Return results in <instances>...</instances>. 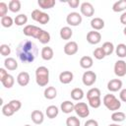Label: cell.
Listing matches in <instances>:
<instances>
[{"mask_svg":"<svg viewBox=\"0 0 126 126\" xmlns=\"http://www.w3.org/2000/svg\"><path fill=\"white\" fill-rule=\"evenodd\" d=\"M66 125L67 126H80L81 122L79 118H77L76 116H69L66 119Z\"/></svg>","mask_w":126,"mask_h":126,"instance_id":"obj_37","label":"cell"},{"mask_svg":"<svg viewBox=\"0 0 126 126\" xmlns=\"http://www.w3.org/2000/svg\"><path fill=\"white\" fill-rule=\"evenodd\" d=\"M91 27L94 29V31H100L104 28V21L100 18H94L91 21Z\"/></svg>","mask_w":126,"mask_h":126,"instance_id":"obj_20","label":"cell"},{"mask_svg":"<svg viewBox=\"0 0 126 126\" xmlns=\"http://www.w3.org/2000/svg\"><path fill=\"white\" fill-rule=\"evenodd\" d=\"M114 74L118 77H124L126 75V62L124 60H118L115 62Z\"/></svg>","mask_w":126,"mask_h":126,"instance_id":"obj_9","label":"cell"},{"mask_svg":"<svg viewBox=\"0 0 126 126\" xmlns=\"http://www.w3.org/2000/svg\"><path fill=\"white\" fill-rule=\"evenodd\" d=\"M82 81H83V84L87 87H91L93 86L95 81H96V74L93 71H86L84 74H83V77H82Z\"/></svg>","mask_w":126,"mask_h":126,"instance_id":"obj_8","label":"cell"},{"mask_svg":"<svg viewBox=\"0 0 126 126\" xmlns=\"http://www.w3.org/2000/svg\"><path fill=\"white\" fill-rule=\"evenodd\" d=\"M32 19L41 25H46L49 20H50V17L48 14L38 10V9H34L32 12Z\"/></svg>","mask_w":126,"mask_h":126,"instance_id":"obj_4","label":"cell"},{"mask_svg":"<svg viewBox=\"0 0 126 126\" xmlns=\"http://www.w3.org/2000/svg\"><path fill=\"white\" fill-rule=\"evenodd\" d=\"M58 113H59V109H58V107L55 106V105H49V106H47V108H46V110H45L46 116H47L48 118H50V119L55 118V117L58 115Z\"/></svg>","mask_w":126,"mask_h":126,"instance_id":"obj_23","label":"cell"},{"mask_svg":"<svg viewBox=\"0 0 126 126\" xmlns=\"http://www.w3.org/2000/svg\"><path fill=\"white\" fill-rule=\"evenodd\" d=\"M74 111L81 118H86L90 115V109H89V106L86 102H77L75 104Z\"/></svg>","mask_w":126,"mask_h":126,"instance_id":"obj_6","label":"cell"},{"mask_svg":"<svg viewBox=\"0 0 126 126\" xmlns=\"http://www.w3.org/2000/svg\"><path fill=\"white\" fill-rule=\"evenodd\" d=\"M17 56L23 63H32L38 54V48L32 40H23L17 47Z\"/></svg>","mask_w":126,"mask_h":126,"instance_id":"obj_1","label":"cell"},{"mask_svg":"<svg viewBox=\"0 0 126 126\" xmlns=\"http://www.w3.org/2000/svg\"><path fill=\"white\" fill-rule=\"evenodd\" d=\"M80 10H81L82 15H83V16H86V17H92V16H94V6H93L90 2H83V3L81 4Z\"/></svg>","mask_w":126,"mask_h":126,"instance_id":"obj_10","label":"cell"},{"mask_svg":"<svg viewBox=\"0 0 126 126\" xmlns=\"http://www.w3.org/2000/svg\"><path fill=\"white\" fill-rule=\"evenodd\" d=\"M35 82L39 87H45L49 82V70L45 66H39L35 70Z\"/></svg>","mask_w":126,"mask_h":126,"instance_id":"obj_2","label":"cell"},{"mask_svg":"<svg viewBox=\"0 0 126 126\" xmlns=\"http://www.w3.org/2000/svg\"><path fill=\"white\" fill-rule=\"evenodd\" d=\"M41 58L43 60H51L53 58V55H54V52H53V49L50 47V46H44L42 49H41Z\"/></svg>","mask_w":126,"mask_h":126,"instance_id":"obj_17","label":"cell"},{"mask_svg":"<svg viewBox=\"0 0 126 126\" xmlns=\"http://www.w3.org/2000/svg\"><path fill=\"white\" fill-rule=\"evenodd\" d=\"M73 78H74V75L71 71H63L59 75V81L64 85L71 83L73 81Z\"/></svg>","mask_w":126,"mask_h":126,"instance_id":"obj_14","label":"cell"},{"mask_svg":"<svg viewBox=\"0 0 126 126\" xmlns=\"http://www.w3.org/2000/svg\"><path fill=\"white\" fill-rule=\"evenodd\" d=\"M89 101V104L91 107L93 108H98L101 104V99H100V96H97V97H93V98H89L88 99Z\"/></svg>","mask_w":126,"mask_h":126,"instance_id":"obj_36","label":"cell"},{"mask_svg":"<svg viewBox=\"0 0 126 126\" xmlns=\"http://www.w3.org/2000/svg\"><path fill=\"white\" fill-rule=\"evenodd\" d=\"M9 10L13 13H17L21 10V2L19 0H11L8 4Z\"/></svg>","mask_w":126,"mask_h":126,"instance_id":"obj_28","label":"cell"},{"mask_svg":"<svg viewBox=\"0 0 126 126\" xmlns=\"http://www.w3.org/2000/svg\"><path fill=\"white\" fill-rule=\"evenodd\" d=\"M79 46L76 41H68L64 45V52L67 55H74L78 52Z\"/></svg>","mask_w":126,"mask_h":126,"instance_id":"obj_12","label":"cell"},{"mask_svg":"<svg viewBox=\"0 0 126 126\" xmlns=\"http://www.w3.org/2000/svg\"><path fill=\"white\" fill-rule=\"evenodd\" d=\"M101 40V34L97 31H91L87 34V41L90 44H97Z\"/></svg>","mask_w":126,"mask_h":126,"instance_id":"obj_11","label":"cell"},{"mask_svg":"<svg viewBox=\"0 0 126 126\" xmlns=\"http://www.w3.org/2000/svg\"><path fill=\"white\" fill-rule=\"evenodd\" d=\"M102 102H103L104 106L108 110H111V111H116V110H118L121 107L120 100L118 98H116V96L114 94H105L103 96Z\"/></svg>","mask_w":126,"mask_h":126,"instance_id":"obj_3","label":"cell"},{"mask_svg":"<svg viewBox=\"0 0 126 126\" xmlns=\"http://www.w3.org/2000/svg\"><path fill=\"white\" fill-rule=\"evenodd\" d=\"M44 97L47 98V99H53L56 97L57 95V91L54 87H47L45 90H44Z\"/></svg>","mask_w":126,"mask_h":126,"instance_id":"obj_24","label":"cell"},{"mask_svg":"<svg viewBox=\"0 0 126 126\" xmlns=\"http://www.w3.org/2000/svg\"><path fill=\"white\" fill-rule=\"evenodd\" d=\"M31 118H32V122L34 124L39 125V124H41L43 122L44 115L40 110H33L32 112V114H31Z\"/></svg>","mask_w":126,"mask_h":126,"instance_id":"obj_16","label":"cell"},{"mask_svg":"<svg viewBox=\"0 0 126 126\" xmlns=\"http://www.w3.org/2000/svg\"><path fill=\"white\" fill-rule=\"evenodd\" d=\"M112 10L114 12H122L124 10H126V0H119L116 1L113 5H112Z\"/></svg>","mask_w":126,"mask_h":126,"instance_id":"obj_27","label":"cell"},{"mask_svg":"<svg viewBox=\"0 0 126 126\" xmlns=\"http://www.w3.org/2000/svg\"><path fill=\"white\" fill-rule=\"evenodd\" d=\"M115 53L118 57L120 58H124L126 57V44L124 43H119L116 47H115Z\"/></svg>","mask_w":126,"mask_h":126,"instance_id":"obj_29","label":"cell"},{"mask_svg":"<svg viewBox=\"0 0 126 126\" xmlns=\"http://www.w3.org/2000/svg\"><path fill=\"white\" fill-rule=\"evenodd\" d=\"M109 126H121V125H118V124H110Z\"/></svg>","mask_w":126,"mask_h":126,"instance_id":"obj_50","label":"cell"},{"mask_svg":"<svg viewBox=\"0 0 126 126\" xmlns=\"http://www.w3.org/2000/svg\"><path fill=\"white\" fill-rule=\"evenodd\" d=\"M27 22H28V17H27V15H25V14H19V15L16 16V18L14 19V23H15L17 26H19V27L26 25Z\"/></svg>","mask_w":126,"mask_h":126,"instance_id":"obj_31","label":"cell"},{"mask_svg":"<svg viewBox=\"0 0 126 126\" xmlns=\"http://www.w3.org/2000/svg\"><path fill=\"white\" fill-rule=\"evenodd\" d=\"M8 103L10 104V106L12 107V109H13L15 112L19 111L20 108L22 107V103H21V101L18 100V99H12V100H10Z\"/></svg>","mask_w":126,"mask_h":126,"instance_id":"obj_41","label":"cell"},{"mask_svg":"<svg viewBox=\"0 0 126 126\" xmlns=\"http://www.w3.org/2000/svg\"><path fill=\"white\" fill-rule=\"evenodd\" d=\"M100 91L97 88H92L88 93H87V98H93V97H97L100 96Z\"/></svg>","mask_w":126,"mask_h":126,"instance_id":"obj_38","label":"cell"},{"mask_svg":"<svg viewBox=\"0 0 126 126\" xmlns=\"http://www.w3.org/2000/svg\"><path fill=\"white\" fill-rule=\"evenodd\" d=\"M1 83H2V85H3L6 89H10V88H12V87L14 86L15 79H14V77H13L12 75L8 74V76H7L3 81H1Z\"/></svg>","mask_w":126,"mask_h":126,"instance_id":"obj_33","label":"cell"},{"mask_svg":"<svg viewBox=\"0 0 126 126\" xmlns=\"http://www.w3.org/2000/svg\"><path fill=\"white\" fill-rule=\"evenodd\" d=\"M8 5L5 3V2H0V17L3 18L5 16H7V12H8Z\"/></svg>","mask_w":126,"mask_h":126,"instance_id":"obj_43","label":"cell"},{"mask_svg":"<svg viewBox=\"0 0 126 126\" xmlns=\"http://www.w3.org/2000/svg\"><path fill=\"white\" fill-rule=\"evenodd\" d=\"M119 97H120V99H121L123 102H126V89H123V90L120 91Z\"/></svg>","mask_w":126,"mask_h":126,"instance_id":"obj_47","label":"cell"},{"mask_svg":"<svg viewBox=\"0 0 126 126\" xmlns=\"http://www.w3.org/2000/svg\"><path fill=\"white\" fill-rule=\"evenodd\" d=\"M0 53L2 56H8L11 53V48L8 44H1L0 45Z\"/></svg>","mask_w":126,"mask_h":126,"instance_id":"obj_42","label":"cell"},{"mask_svg":"<svg viewBox=\"0 0 126 126\" xmlns=\"http://www.w3.org/2000/svg\"><path fill=\"white\" fill-rule=\"evenodd\" d=\"M82 16L77 13V12H71L67 15L66 17V22L69 26H72V27H77L79 25H81L82 23Z\"/></svg>","mask_w":126,"mask_h":126,"instance_id":"obj_7","label":"cell"},{"mask_svg":"<svg viewBox=\"0 0 126 126\" xmlns=\"http://www.w3.org/2000/svg\"><path fill=\"white\" fill-rule=\"evenodd\" d=\"M37 39L39 40L40 43H42V44H46V43H48V42L50 41V33H49L48 32H46V31L43 30V31L41 32V33H40V35L38 36Z\"/></svg>","mask_w":126,"mask_h":126,"instance_id":"obj_34","label":"cell"},{"mask_svg":"<svg viewBox=\"0 0 126 126\" xmlns=\"http://www.w3.org/2000/svg\"><path fill=\"white\" fill-rule=\"evenodd\" d=\"M73 35V31L70 27H63L60 30V37L64 40H69Z\"/></svg>","mask_w":126,"mask_h":126,"instance_id":"obj_21","label":"cell"},{"mask_svg":"<svg viewBox=\"0 0 126 126\" xmlns=\"http://www.w3.org/2000/svg\"><path fill=\"white\" fill-rule=\"evenodd\" d=\"M93 54H94V58L97 59V60H101V59H103V58L106 56L105 53H104V51H103V49H102L101 47H97V48H95V49L94 50Z\"/></svg>","mask_w":126,"mask_h":126,"instance_id":"obj_39","label":"cell"},{"mask_svg":"<svg viewBox=\"0 0 126 126\" xmlns=\"http://www.w3.org/2000/svg\"><path fill=\"white\" fill-rule=\"evenodd\" d=\"M25 126H31V125H29V124H27V125H25Z\"/></svg>","mask_w":126,"mask_h":126,"instance_id":"obj_51","label":"cell"},{"mask_svg":"<svg viewBox=\"0 0 126 126\" xmlns=\"http://www.w3.org/2000/svg\"><path fill=\"white\" fill-rule=\"evenodd\" d=\"M4 66L7 70H10V71H14L18 68V62L16 61L15 58L13 57H8L5 59L4 61Z\"/></svg>","mask_w":126,"mask_h":126,"instance_id":"obj_18","label":"cell"},{"mask_svg":"<svg viewBox=\"0 0 126 126\" xmlns=\"http://www.w3.org/2000/svg\"><path fill=\"white\" fill-rule=\"evenodd\" d=\"M13 24H14V20L10 16H5L1 18V25L4 28H10L13 26Z\"/></svg>","mask_w":126,"mask_h":126,"instance_id":"obj_35","label":"cell"},{"mask_svg":"<svg viewBox=\"0 0 126 126\" xmlns=\"http://www.w3.org/2000/svg\"><path fill=\"white\" fill-rule=\"evenodd\" d=\"M67 4L71 8H78V6L80 5V1L79 0H69V1H67Z\"/></svg>","mask_w":126,"mask_h":126,"instance_id":"obj_44","label":"cell"},{"mask_svg":"<svg viewBox=\"0 0 126 126\" xmlns=\"http://www.w3.org/2000/svg\"><path fill=\"white\" fill-rule=\"evenodd\" d=\"M123 33L126 35V27H125V28H124V30H123Z\"/></svg>","mask_w":126,"mask_h":126,"instance_id":"obj_49","label":"cell"},{"mask_svg":"<svg viewBox=\"0 0 126 126\" xmlns=\"http://www.w3.org/2000/svg\"><path fill=\"white\" fill-rule=\"evenodd\" d=\"M74 108H75V104L73 102H71L70 100H65L60 105V109L62 110L63 113H66V114L74 111Z\"/></svg>","mask_w":126,"mask_h":126,"instance_id":"obj_19","label":"cell"},{"mask_svg":"<svg viewBox=\"0 0 126 126\" xmlns=\"http://www.w3.org/2000/svg\"><path fill=\"white\" fill-rule=\"evenodd\" d=\"M84 126H98V123L94 119H89V120H87L85 122Z\"/></svg>","mask_w":126,"mask_h":126,"instance_id":"obj_45","label":"cell"},{"mask_svg":"<svg viewBox=\"0 0 126 126\" xmlns=\"http://www.w3.org/2000/svg\"><path fill=\"white\" fill-rule=\"evenodd\" d=\"M42 31H43L42 29H40L39 27H36L34 25H27L24 28L23 32L27 36H32V37H34V38L37 39Z\"/></svg>","mask_w":126,"mask_h":126,"instance_id":"obj_5","label":"cell"},{"mask_svg":"<svg viewBox=\"0 0 126 126\" xmlns=\"http://www.w3.org/2000/svg\"><path fill=\"white\" fill-rule=\"evenodd\" d=\"M122 88V81L120 79H112L107 83V90L109 92H118Z\"/></svg>","mask_w":126,"mask_h":126,"instance_id":"obj_13","label":"cell"},{"mask_svg":"<svg viewBox=\"0 0 126 126\" xmlns=\"http://www.w3.org/2000/svg\"><path fill=\"white\" fill-rule=\"evenodd\" d=\"M37 4L38 6L41 8V9H51L54 7L55 5V1L54 0H38L37 1Z\"/></svg>","mask_w":126,"mask_h":126,"instance_id":"obj_25","label":"cell"},{"mask_svg":"<svg viewBox=\"0 0 126 126\" xmlns=\"http://www.w3.org/2000/svg\"><path fill=\"white\" fill-rule=\"evenodd\" d=\"M94 64L93 58L91 56H83L80 59V66L84 69H90Z\"/></svg>","mask_w":126,"mask_h":126,"instance_id":"obj_22","label":"cell"},{"mask_svg":"<svg viewBox=\"0 0 126 126\" xmlns=\"http://www.w3.org/2000/svg\"><path fill=\"white\" fill-rule=\"evenodd\" d=\"M120 23L126 26V12L121 14V16H120Z\"/></svg>","mask_w":126,"mask_h":126,"instance_id":"obj_48","label":"cell"},{"mask_svg":"<svg viewBox=\"0 0 126 126\" xmlns=\"http://www.w3.org/2000/svg\"><path fill=\"white\" fill-rule=\"evenodd\" d=\"M2 113H3V115L9 117V116H12L15 113V111L12 109V107L10 106V104L7 103V104H5V105L2 106Z\"/></svg>","mask_w":126,"mask_h":126,"instance_id":"obj_40","label":"cell"},{"mask_svg":"<svg viewBox=\"0 0 126 126\" xmlns=\"http://www.w3.org/2000/svg\"><path fill=\"white\" fill-rule=\"evenodd\" d=\"M71 97L74 100H81L84 97V91L80 88H75L71 91Z\"/></svg>","mask_w":126,"mask_h":126,"instance_id":"obj_26","label":"cell"},{"mask_svg":"<svg viewBox=\"0 0 126 126\" xmlns=\"http://www.w3.org/2000/svg\"><path fill=\"white\" fill-rule=\"evenodd\" d=\"M7 76H8L7 71L4 68H0V81H3Z\"/></svg>","mask_w":126,"mask_h":126,"instance_id":"obj_46","label":"cell"},{"mask_svg":"<svg viewBox=\"0 0 126 126\" xmlns=\"http://www.w3.org/2000/svg\"><path fill=\"white\" fill-rule=\"evenodd\" d=\"M125 118H126V115L122 111H114L111 114V119L114 122H122L125 120Z\"/></svg>","mask_w":126,"mask_h":126,"instance_id":"obj_32","label":"cell"},{"mask_svg":"<svg viewBox=\"0 0 126 126\" xmlns=\"http://www.w3.org/2000/svg\"><path fill=\"white\" fill-rule=\"evenodd\" d=\"M101 48L103 49V51H104V53H105L106 56H107V55H111V54L113 53V51H114V45H113V43L110 42V41H105V42L102 44Z\"/></svg>","mask_w":126,"mask_h":126,"instance_id":"obj_30","label":"cell"},{"mask_svg":"<svg viewBox=\"0 0 126 126\" xmlns=\"http://www.w3.org/2000/svg\"><path fill=\"white\" fill-rule=\"evenodd\" d=\"M30 74L28 72H21L17 76V82L21 87H25L30 83Z\"/></svg>","mask_w":126,"mask_h":126,"instance_id":"obj_15","label":"cell"}]
</instances>
